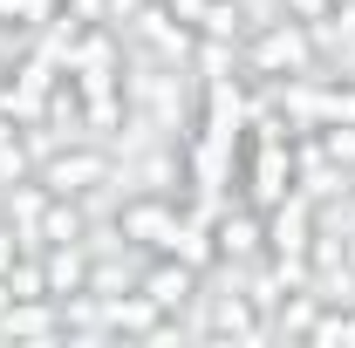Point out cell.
Here are the masks:
<instances>
[{"instance_id":"1","label":"cell","mask_w":355,"mask_h":348,"mask_svg":"<svg viewBox=\"0 0 355 348\" xmlns=\"http://www.w3.org/2000/svg\"><path fill=\"white\" fill-rule=\"evenodd\" d=\"M239 69H246V82L321 76V48H314L308 21H294V14H273V21H260V28L239 42Z\"/></svg>"},{"instance_id":"2","label":"cell","mask_w":355,"mask_h":348,"mask_svg":"<svg viewBox=\"0 0 355 348\" xmlns=\"http://www.w3.org/2000/svg\"><path fill=\"white\" fill-rule=\"evenodd\" d=\"M55 191V198H103V184H116V150L110 143H96V137H76V143H62L55 157H42V171H35Z\"/></svg>"},{"instance_id":"3","label":"cell","mask_w":355,"mask_h":348,"mask_svg":"<svg viewBox=\"0 0 355 348\" xmlns=\"http://www.w3.org/2000/svg\"><path fill=\"white\" fill-rule=\"evenodd\" d=\"M123 35H130V48H137V55H150L157 69H184L191 48H198V35L171 14V0H144L130 21H123Z\"/></svg>"},{"instance_id":"4","label":"cell","mask_w":355,"mask_h":348,"mask_svg":"<svg viewBox=\"0 0 355 348\" xmlns=\"http://www.w3.org/2000/svg\"><path fill=\"white\" fill-rule=\"evenodd\" d=\"M137 294L150 307H164V314H191L198 307V294H205V266H191V260H178V253H150L144 260V273H137Z\"/></svg>"},{"instance_id":"5","label":"cell","mask_w":355,"mask_h":348,"mask_svg":"<svg viewBox=\"0 0 355 348\" xmlns=\"http://www.w3.org/2000/svg\"><path fill=\"white\" fill-rule=\"evenodd\" d=\"M178 218H184V198H178V191H137V198H123V205H116L123 239H130V246H144V253H164V246H171Z\"/></svg>"},{"instance_id":"6","label":"cell","mask_w":355,"mask_h":348,"mask_svg":"<svg viewBox=\"0 0 355 348\" xmlns=\"http://www.w3.org/2000/svg\"><path fill=\"white\" fill-rule=\"evenodd\" d=\"M212 246H219V266H246L266 253V212L246 198V205H219L212 212Z\"/></svg>"},{"instance_id":"7","label":"cell","mask_w":355,"mask_h":348,"mask_svg":"<svg viewBox=\"0 0 355 348\" xmlns=\"http://www.w3.org/2000/svg\"><path fill=\"white\" fill-rule=\"evenodd\" d=\"M48 198H55V191H48L42 177H14V184H0V218H7V225H14V232H21L35 253H42V218H48Z\"/></svg>"},{"instance_id":"8","label":"cell","mask_w":355,"mask_h":348,"mask_svg":"<svg viewBox=\"0 0 355 348\" xmlns=\"http://www.w3.org/2000/svg\"><path fill=\"white\" fill-rule=\"evenodd\" d=\"M0 335H14V342H55L62 335V301H7L0 307Z\"/></svg>"},{"instance_id":"9","label":"cell","mask_w":355,"mask_h":348,"mask_svg":"<svg viewBox=\"0 0 355 348\" xmlns=\"http://www.w3.org/2000/svg\"><path fill=\"white\" fill-rule=\"evenodd\" d=\"M62 14V0H0V35H14L21 42V55L42 42V28Z\"/></svg>"},{"instance_id":"10","label":"cell","mask_w":355,"mask_h":348,"mask_svg":"<svg viewBox=\"0 0 355 348\" xmlns=\"http://www.w3.org/2000/svg\"><path fill=\"white\" fill-rule=\"evenodd\" d=\"M42 273H48V294L69 301L89 287V246H42Z\"/></svg>"},{"instance_id":"11","label":"cell","mask_w":355,"mask_h":348,"mask_svg":"<svg viewBox=\"0 0 355 348\" xmlns=\"http://www.w3.org/2000/svg\"><path fill=\"white\" fill-rule=\"evenodd\" d=\"M89 218H96V205H89V198H48L42 246H83V239H89Z\"/></svg>"},{"instance_id":"12","label":"cell","mask_w":355,"mask_h":348,"mask_svg":"<svg viewBox=\"0 0 355 348\" xmlns=\"http://www.w3.org/2000/svg\"><path fill=\"white\" fill-rule=\"evenodd\" d=\"M321 143H328V157H335V164L355 177V123H335V130H321Z\"/></svg>"},{"instance_id":"13","label":"cell","mask_w":355,"mask_h":348,"mask_svg":"<svg viewBox=\"0 0 355 348\" xmlns=\"http://www.w3.org/2000/svg\"><path fill=\"white\" fill-rule=\"evenodd\" d=\"M294 21H321V14H335V0H280Z\"/></svg>"},{"instance_id":"14","label":"cell","mask_w":355,"mask_h":348,"mask_svg":"<svg viewBox=\"0 0 355 348\" xmlns=\"http://www.w3.org/2000/svg\"><path fill=\"white\" fill-rule=\"evenodd\" d=\"M342 218L355 225V177H349V191H342Z\"/></svg>"},{"instance_id":"15","label":"cell","mask_w":355,"mask_h":348,"mask_svg":"<svg viewBox=\"0 0 355 348\" xmlns=\"http://www.w3.org/2000/svg\"><path fill=\"white\" fill-rule=\"evenodd\" d=\"M7 76H14V62H7V55H0V82H7Z\"/></svg>"}]
</instances>
